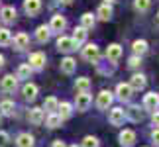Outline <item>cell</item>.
Returning a JSON list of instances; mask_svg holds the SVG:
<instances>
[{"instance_id": "f35d334b", "label": "cell", "mask_w": 159, "mask_h": 147, "mask_svg": "<svg viewBox=\"0 0 159 147\" xmlns=\"http://www.w3.org/2000/svg\"><path fill=\"white\" fill-rule=\"evenodd\" d=\"M151 137H153L155 145H159V127H157V130H153V131H151Z\"/></svg>"}, {"instance_id": "ffe728a7", "label": "cell", "mask_w": 159, "mask_h": 147, "mask_svg": "<svg viewBox=\"0 0 159 147\" xmlns=\"http://www.w3.org/2000/svg\"><path fill=\"white\" fill-rule=\"evenodd\" d=\"M73 41H75V45L79 47L81 43H84V39H87V29L84 28H77L75 29V33H73V38H71Z\"/></svg>"}, {"instance_id": "bcb514c9", "label": "cell", "mask_w": 159, "mask_h": 147, "mask_svg": "<svg viewBox=\"0 0 159 147\" xmlns=\"http://www.w3.org/2000/svg\"><path fill=\"white\" fill-rule=\"evenodd\" d=\"M71 147H77V145H71Z\"/></svg>"}, {"instance_id": "ac0fdd59", "label": "cell", "mask_w": 159, "mask_h": 147, "mask_svg": "<svg viewBox=\"0 0 159 147\" xmlns=\"http://www.w3.org/2000/svg\"><path fill=\"white\" fill-rule=\"evenodd\" d=\"M75 67H77V61L73 57H65L63 61H61V71H63L65 75H71V73L75 71Z\"/></svg>"}, {"instance_id": "5b68a950", "label": "cell", "mask_w": 159, "mask_h": 147, "mask_svg": "<svg viewBox=\"0 0 159 147\" xmlns=\"http://www.w3.org/2000/svg\"><path fill=\"white\" fill-rule=\"evenodd\" d=\"M132 92H134V88L130 87V84H124V82H120L118 87H116V94H118L120 100H130L132 98Z\"/></svg>"}, {"instance_id": "30bf717a", "label": "cell", "mask_w": 159, "mask_h": 147, "mask_svg": "<svg viewBox=\"0 0 159 147\" xmlns=\"http://www.w3.org/2000/svg\"><path fill=\"white\" fill-rule=\"evenodd\" d=\"M45 65V55L43 53H32L30 55V67L32 69H41V67Z\"/></svg>"}, {"instance_id": "7bdbcfd3", "label": "cell", "mask_w": 159, "mask_h": 147, "mask_svg": "<svg viewBox=\"0 0 159 147\" xmlns=\"http://www.w3.org/2000/svg\"><path fill=\"white\" fill-rule=\"evenodd\" d=\"M106 2H108V4H110V2H116V0H106Z\"/></svg>"}, {"instance_id": "d6986e66", "label": "cell", "mask_w": 159, "mask_h": 147, "mask_svg": "<svg viewBox=\"0 0 159 147\" xmlns=\"http://www.w3.org/2000/svg\"><path fill=\"white\" fill-rule=\"evenodd\" d=\"M0 16H2V20H4L6 24H12V22L16 20V10L12 8V6H6V8H2Z\"/></svg>"}, {"instance_id": "52a82bcc", "label": "cell", "mask_w": 159, "mask_h": 147, "mask_svg": "<svg viewBox=\"0 0 159 147\" xmlns=\"http://www.w3.org/2000/svg\"><path fill=\"white\" fill-rule=\"evenodd\" d=\"M124 118H126V112L122 108H114L110 112V124L112 126H122L124 124Z\"/></svg>"}, {"instance_id": "3957f363", "label": "cell", "mask_w": 159, "mask_h": 147, "mask_svg": "<svg viewBox=\"0 0 159 147\" xmlns=\"http://www.w3.org/2000/svg\"><path fill=\"white\" fill-rule=\"evenodd\" d=\"M57 49H59V51H63V53H71L73 49H77V45H75V41H73L71 38L61 35V38L57 39Z\"/></svg>"}, {"instance_id": "9c48e42d", "label": "cell", "mask_w": 159, "mask_h": 147, "mask_svg": "<svg viewBox=\"0 0 159 147\" xmlns=\"http://www.w3.org/2000/svg\"><path fill=\"white\" fill-rule=\"evenodd\" d=\"M41 8V0H24V10H26V14L34 16L38 14Z\"/></svg>"}, {"instance_id": "44dd1931", "label": "cell", "mask_w": 159, "mask_h": 147, "mask_svg": "<svg viewBox=\"0 0 159 147\" xmlns=\"http://www.w3.org/2000/svg\"><path fill=\"white\" fill-rule=\"evenodd\" d=\"M130 87L136 88V90H143L145 88V77L143 75H134L132 81H130Z\"/></svg>"}, {"instance_id": "7402d4cb", "label": "cell", "mask_w": 159, "mask_h": 147, "mask_svg": "<svg viewBox=\"0 0 159 147\" xmlns=\"http://www.w3.org/2000/svg\"><path fill=\"white\" fill-rule=\"evenodd\" d=\"M57 110H59V118L61 120H65V118H69V116H71V112H73V106H71V104L69 102H61L59 104V106H57Z\"/></svg>"}, {"instance_id": "74e56055", "label": "cell", "mask_w": 159, "mask_h": 147, "mask_svg": "<svg viewBox=\"0 0 159 147\" xmlns=\"http://www.w3.org/2000/svg\"><path fill=\"white\" fill-rule=\"evenodd\" d=\"M151 122H153V126L159 127V112H157V110L153 112V116H151Z\"/></svg>"}, {"instance_id": "1f68e13d", "label": "cell", "mask_w": 159, "mask_h": 147, "mask_svg": "<svg viewBox=\"0 0 159 147\" xmlns=\"http://www.w3.org/2000/svg\"><path fill=\"white\" fill-rule=\"evenodd\" d=\"M30 75H32V67L30 65H20V69H18V78H30Z\"/></svg>"}, {"instance_id": "60d3db41", "label": "cell", "mask_w": 159, "mask_h": 147, "mask_svg": "<svg viewBox=\"0 0 159 147\" xmlns=\"http://www.w3.org/2000/svg\"><path fill=\"white\" fill-rule=\"evenodd\" d=\"M2 67H4V57L0 55V69H2Z\"/></svg>"}, {"instance_id": "d590c367", "label": "cell", "mask_w": 159, "mask_h": 147, "mask_svg": "<svg viewBox=\"0 0 159 147\" xmlns=\"http://www.w3.org/2000/svg\"><path fill=\"white\" fill-rule=\"evenodd\" d=\"M128 65H130L132 69H138V67L142 65V57H139V55H134V57H130V61H128Z\"/></svg>"}, {"instance_id": "ba28073f", "label": "cell", "mask_w": 159, "mask_h": 147, "mask_svg": "<svg viewBox=\"0 0 159 147\" xmlns=\"http://www.w3.org/2000/svg\"><path fill=\"white\" fill-rule=\"evenodd\" d=\"M110 104H112V92L110 90H102V92L98 94V100H96V106L102 108V110H106Z\"/></svg>"}, {"instance_id": "ee69618b", "label": "cell", "mask_w": 159, "mask_h": 147, "mask_svg": "<svg viewBox=\"0 0 159 147\" xmlns=\"http://www.w3.org/2000/svg\"><path fill=\"white\" fill-rule=\"evenodd\" d=\"M157 22H159V12H157Z\"/></svg>"}, {"instance_id": "7c38bea8", "label": "cell", "mask_w": 159, "mask_h": 147, "mask_svg": "<svg viewBox=\"0 0 159 147\" xmlns=\"http://www.w3.org/2000/svg\"><path fill=\"white\" fill-rule=\"evenodd\" d=\"M22 94H24V98H26V100H35V96H38V87H35L34 82L24 84Z\"/></svg>"}, {"instance_id": "4316f807", "label": "cell", "mask_w": 159, "mask_h": 147, "mask_svg": "<svg viewBox=\"0 0 159 147\" xmlns=\"http://www.w3.org/2000/svg\"><path fill=\"white\" fill-rule=\"evenodd\" d=\"M57 106H59V102H57V98H55V96H49V98H45V100H43V110H47L49 114L55 112Z\"/></svg>"}, {"instance_id": "603a6c76", "label": "cell", "mask_w": 159, "mask_h": 147, "mask_svg": "<svg viewBox=\"0 0 159 147\" xmlns=\"http://www.w3.org/2000/svg\"><path fill=\"white\" fill-rule=\"evenodd\" d=\"M75 88H77V92H89V88H90V81L87 77H81V78H77V82H75Z\"/></svg>"}, {"instance_id": "e575fe53", "label": "cell", "mask_w": 159, "mask_h": 147, "mask_svg": "<svg viewBox=\"0 0 159 147\" xmlns=\"http://www.w3.org/2000/svg\"><path fill=\"white\" fill-rule=\"evenodd\" d=\"M149 0H136V10H139V12H145L149 8Z\"/></svg>"}, {"instance_id": "f6af8a7d", "label": "cell", "mask_w": 159, "mask_h": 147, "mask_svg": "<svg viewBox=\"0 0 159 147\" xmlns=\"http://www.w3.org/2000/svg\"><path fill=\"white\" fill-rule=\"evenodd\" d=\"M0 122H2V114H0Z\"/></svg>"}, {"instance_id": "cb8c5ba5", "label": "cell", "mask_w": 159, "mask_h": 147, "mask_svg": "<svg viewBox=\"0 0 159 147\" xmlns=\"http://www.w3.org/2000/svg\"><path fill=\"white\" fill-rule=\"evenodd\" d=\"M28 43H30V38H28L26 33H18L16 38H14V45H16V49H26Z\"/></svg>"}, {"instance_id": "2e32d148", "label": "cell", "mask_w": 159, "mask_h": 147, "mask_svg": "<svg viewBox=\"0 0 159 147\" xmlns=\"http://www.w3.org/2000/svg\"><path fill=\"white\" fill-rule=\"evenodd\" d=\"M16 147H34V137L30 133H20L16 137Z\"/></svg>"}, {"instance_id": "4fadbf2b", "label": "cell", "mask_w": 159, "mask_h": 147, "mask_svg": "<svg viewBox=\"0 0 159 147\" xmlns=\"http://www.w3.org/2000/svg\"><path fill=\"white\" fill-rule=\"evenodd\" d=\"M65 26H67V22H65L63 16H53L51 24H49V29H51V32H63Z\"/></svg>"}, {"instance_id": "b9f144b4", "label": "cell", "mask_w": 159, "mask_h": 147, "mask_svg": "<svg viewBox=\"0 0 159 147\" xmlns=\"http://www.w3.org/2000/svg\"><path fill=\"white\" fill-rule=\"evenodd\" d=\"M61 2H63V4H71L73 0H61Z\"/></svg>"}, {"instance_id": "5bb4252c", "label": "cell", "mask_w": 159, "mask_h": 147, "mask_svg": "<svg viewBox=\"0 0 159 147\" xmlns=\"http://www.w3.org/2000/svg\"><path fill=\"white\" fill-rule=\"evenodd\" d=\"M106 57H108L110 61H118V59L122 57V47H120L118 43L108 45V49H106Z\"/></svg>"}, {"instance_id": "83f0119b", "label": "cell", "mask_w": 159, "mask_h": 147, "mask_svg": "<svg viewBox=\"0 0 159 147\" xmlns=\"http://www.w3.org/2000/svg\"><path fill=\"white\" fill-rule=\"evenodd\" d=\"M145 51H148V41H143V39L134 41V53H136V55H139V57H142Z\"/></svg>"}, {"instance_id": "f1b7e54d", "label": "cell", "mask_w": 159, "mask_h": 147, "mask_svg": "<svg viewBox=\"0 0 159 147\" xmlns=\"http://www.w3.org/2000/svg\"><path fill=\"white\" fill-rule=\"evenodd\" d=\"M93 26H94V16H93V14H83V16H81V28L90 29Z\"/></svg>"}, {"instance_id": "277c9868", "label": "cell", "mask_w": 159, "mask_h": 147, "mask_svg": "<svg viewBox=\"0 0 159 147\" xmlns=\"http://www.w3.org/2000/svg\"><path fill=\"white\" fill-rule=\"evenodd\" d=\"M0 87H2L4 92H14L16 87H18V77H14V75H6V77L2 78V82H0Z\"/></svg>"}, {"instance_id": "8992f818", "label": "cell", "mask_w": 159, "mask_h": 147, "mask_svg": "<svg viewBox=\"0 0 159 147\" xmlns=\"http://www.w3.org/2000/svg\"><path fill=\"white\" fill-rule=\"evenodd\" d=\"M143 108H148V110H155L159 108V96L155 94V92H149V94H145V98H143Z\"/></svg>"}, {"instance_id": "9a60e30c", "label": "cell", "mask_w": 159, "mask_h": 147, "mask_svg": "<svg viewBox=\"0 0 159 147\" xmlns=\"http://www.w3.org/2000/svg\"><path fill=\"white\" fill-rule=\"evenodd\" d=\"M43 120H45V116H43V110L41 108H32L30 110V122H32V124L39 126Z\"/></svg>"}, {"instance_id": "e0dca14e", "label": "cell", "mask_w": 159, "mask_h": 147, "mask_svg": "<svg viewBox=\"0 0 159 147\" xmlns=\"http://www.w3.org/2000/svg\"><path fill=\"white\" fill-rule=\"evenodd\" d=\"M49 35H51V29L47 26H39L38 29H35V39H38L39 43H45V41L49 39Z\"/></svg>"}, {"instance_id": "6da1fadb", "label": "cell", "mask_w": 159, "mask_h": 147, "mask_svg": "<svg viewBox=\"0 0 159 147\" xmlns=\"http://www.w3.org/2000/svg\"><path fill=\"white\" fill-rule=\"evenodd\" d=\"M83 57L90 61V63H96L100 57V51H98V47H96L94 43H89L87 47H83Z\"/></svg>"}, {"instance_id": "ab89813d", "label": "cell", "mask_w": 159, "mask_h": 147, "mask_svg": "<svg viewBox=\"0 0 159 147\" xmlns=\"http://www.w3.org/2000/svg\"><path fill=\"white\" fill-rule=\"evenodd\" d=\"M53 147H67V145L61 141V139H57V141H53Z\"/></svg>"}, {"instance_id": "d4e9b609", "label": "cell", "mask_w": 159, "mask_h": 147, "mask_svg": "<svg viewBox=\"0 0 159 147\" xmlns=\"http://www.w3.org/2000/svg\"><path fill=\"white\" fill-rule=\"evenodd\" d=\"M0 114L12 116V114H14V102H12V100H2V102H0Z\"/></svg>"}, {"instance_id": "484cf974", "label": "cell", "mask_w": 159, "mask_h": 147, "mask_svg": "<svg viewBox=\"0 0 159 147\" xmlns=\"http://www.w3.org/2000/svg\"><path fill=\"white\" fill-rule=\"evenodd\" d=\"M98 18L100 20H110V18H112V6H110L108 2L102 4L98 8Z\"/></svg>"}, {"instance_id": "7a4b0ae2", "label": "cell", "mask_w": 159, "mask_h": 147, "mask_svg": "<svg viewBox=\"0 0 159 147\" xmlns=\"http://www.w3.org/2000/svg\"><path fill=\"white\" fill-rule=\"evenodd\" d=\"M90 102H93V98H90L89 92H79L77 94V100H75V106L79 112H84L89 106H90Z\"/></svg>"}, {"instance_id": "f546056e", "label": "cell", "mask_w": 159, "mask_h": 147, "mask_svg": "<svg viewBox=\"0 0 159 147\" xmlns=\"http://www.w3.org/2000/svg\"><path fill=\"white\" fill-rule=\"evenodd\" d=\"M126 114H128V118L134 120V122H138V120H142V118H143V112H142V110H139L138 106H132Z\"/></svg>"}, {"instance_id": "8d00e7d4", "label": "cell", "mask_w": 159, "mask_h": 147, "mask_svg": "<svg viewBox=\"0 0 159 147\" xmlns=\"http://www.w3.org/2000/svg\"><path fill=\"white\" fill-rule=\"evenodd\" d=\"M10 141V137H8V133L6 131H0V147H6Z\"/></svg>"}, {"instance_id": "8fae6325", "label": "cell", "mask_w": 159, "mask_h": 147, "mask_svg": "<svg viewBox=\"0 0 159 147\" xmlns=\"http://www.w3.org/2000/svg\"><path fill=\"white\" fill-rule=\"evenodd\" d=\"M134 141H136V133H134L132 130H124V131H120V143L124 145V147L134 145Z\"/></svg>"}, {"instance_id": "4dcf8cb0", "label": "cell", "mask_w": 159, "mask_h": 147, "mask_svg": "<svg viewBox=\"0 0 159 147\" xmlns=\"http://www.w3.org/2000/svg\"><path fill=\"white\" fill-rule=\"evenodd\" d=\"M49 127H59L61 126V118H59V114L57 112H51L49 116H47V122H45Z\"/></svg>"}, {"instance_id": "d6a6232c", "label": "cell", "mask_w": 159, "mask_h": 147, "mask_svg": "<svg viewBox=\"0 0 159 147\" xmlns=\"http://www.w3.org/2000/svg\"><path fill=\"white\" fill-rule=\"evenodd\" d=\"M81 147H98V139H96L94 136H87L83 139V145Z\"/></svg>"}, {"instance_id": "836d02e7", "label": "cell", "mask_w": 159, "mask_h": 147, "mask_svg": "<svg viewBox=\"0 0 159 147\" xmlns=\"http://www.w3.org/2000/svg\"><path fill=\"white\" fill-rule=\"evenodd\" d=\"M12 41V35L8 29H0V45H8Z\"/></svg>"}]
</instances>
